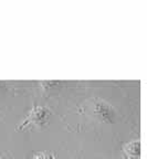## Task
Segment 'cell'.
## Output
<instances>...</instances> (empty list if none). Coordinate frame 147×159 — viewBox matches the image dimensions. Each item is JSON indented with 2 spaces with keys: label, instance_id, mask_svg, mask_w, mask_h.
I'll return each instance as SVG.
<instances>
[{
  "label": "cell",
  "instance_id": "cell-2",
  "mask_svg": "<svg viewBox=\"0 0 147 159\" xmlns=\"http://www.w3.org/2000/svg\"><path fill=\"white\" fill-rule=\"evenodd\" d=\"M90 103L93 116H95L96 118L100 119L101 122L106 123V124L114 123L116 112L110 103H107L106 101H103L99 97L93 98Z\"/></svg>",
  "mask_w": 147,
  "mask_h": 159
},
{
  "label": "cell",
  "instance_id": "cell-4",
  "mask_svg": "<svg viewBox=\"0 0 147 159\" xmlns=\"http://www.w3.org/2000/svg\"><path fill=\"white\" fill-rule=\"evenodd\" d=\"M32 159H55L54 156H53L52 154H50V152H35L34 155H33Z\"/></svg>",
  "mask_w": 147,
  "mask_h": 159
},
{
  "label": "cell",
  "instance_id": "cell-1",
  "mask_svg": "<svg viewBox=\"0 0 147 159\" xmlns=\"http://www.w3.org/2000/svg\"><path fill=\"white\" fill-rule=\"evenodd\" d=\"M51 116V111L47 107L37 106L33 105V107L30 109V112L28 113L27 117L25 118L22 123L18 126L17 130L21 132L25 130L28 127H42L48 124L49 118Z\"/></svg>",
  "mask_w": 147,
  "mask_h": 159
},
{
  "label": "cell",
  "instance_id": "cell-3",
  "mask_svg": "<svg viewBox=\"0 0 147 159\" xmlns=\"http://www.w3.org/2000/svg\"><path fill=\"white\" fill-rule=\"evenodd\" d=\"M140 140H134V142H131L128 144H126L123 147V152L126 155L127 159H135L138 158L140 156Z\"/></svg>",
  "mask_w": 147,
  "mask_h": 159
},
{
  "label": "cell",
  "instance_id": "cell-5",
  "mask_svg": "<svg viewBox=\"0 0 147 159\" xmlns=\"http://www.w3.org/2000/svg\"><path fill=\"white\" fill-rule=\"evenodd\" d=\"M0 159H2V158H0Z\"/></svg>",
  "mask_w": 147,
  "mask_h": 159
}]
</instances>
